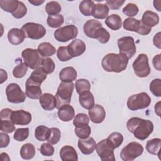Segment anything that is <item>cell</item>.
<instances>
[{"label": "cell", "instance_id": "48", "mask_svg": "<svg viewBox=\"0 0 161 161\" xmlns=\"http://www.w3.org/2000/svg\"><path fill=\"white\" fill-rule=\"evenodd\" d=\"M150 90L152 93L157 96H161V80L160 79H155L150 84Z\"/></svg>", "mask_w": 161, "mask_h": 161}, {"label": "cell", "instance_id": "59", "mask_svg": "<svg viewBox=\"0 0 161 161\" xmlns=\"http://www.w3.org/2000/svg\"><path fill=\"white\" fill-rule=\"evenodd\" d=\"M29 3L32 4L34 6H40L44 3V1H40V0H29Z\"/></svg>", "mask_w": 161, "mask_h": 161}, {"label": "cell", "instance_id": "4", "mask_svg": "<svg viewBox=\"0 0 161 161\" xmlns=\"http://www.w3.org/2000/svg\"><path fill=\"white\" fill-rule=\"evenodd\" d=\"M151 103V98L149 95L144 92L133 94L128 97L127 106L131 111L145 109Z\"/></svg>", "mask_w": 161, "mask_h": 161}, {"label": "cell", "instance_id": "36", "mask_svg": "<svg viewBox=\"0 0 161 161\" xmlns=\"http://www.w3.org/2000/svg\"><path fill=\"white\" fill-rule=\"evenodd\" d=\"M19 4V1L17 0H1L0 6L4 11L11 13V14L14 12Z\"/></svg>", "mask_w": 161, "mask_h": 161}, {"label": "cell", "instance_id": "53", "mask_svg": "<svg viewBox=\"0 0 161 161\" xmlns=\"http://www.w3.org/2000/svg\"><path fill=\"white\" fill-rule=\"evenodd\" d=\"M106 5L111 9H118L123 4L125 1L118 0H108L106 1Z\"/></svg>", "mask_w": 161, "mask_h": 161}, {"label": "cell", "instance_id": "44", "mask_svg": "<svg viewBox=\"0 0 161 161\" xmlns=\"http://www.w3.org/2000/svg\"><path fill=\"white\" fill-rule=\"evenodd\" d=\"M28 67L25 63H20L16 65L13 70V74L14 77L18 79L23 77L27 72Z\"/></svg>", "mask_w": 161, "mask_h": 161}, {"label": "cell", "instance_id": "22", "mask_svg": "<svg viewBox=\"0 0 161 161\" xmlns=\"http://www.w3.org/2000/svg\"><path fill=\"white\" fill-rule=\"evenodd\" d=\"M103 25L97 20L96 19H89L87 21L83 26L84 32L86 34V35L89 38H94V34L97 30L100 27H102Z\"/></svg>", "mask_w": 161, "mask_h": 161}, {"label": "cell", "instance_id": "50", "mask_svg": "<svg viewBox=\"0 0 161 161\" xmlns=\"http://www.w3.org/2000/svg\"><path fill=\"white\" fill-rule=\"evenodd\" d=\"M57 56L59 60L61 62H66L72 58V57L70 55L67 47H60L57 50Z\"/></svg>", "mask_w": 161, "mask_h": 161}, {"label": "cell", "instance_id": "12", "mask_svg": "<svg viewBox=\"0 0 161 161\" xmlns=\"http://www.w3.org/2000/svg\"><path fill=\"white\" fill-rule=\"evenodd\" d=\"M118 46L119 53L126 55L128 58H131L136 53V48L135 41L131 36H123L118 40Z\"/></svg>", "mask_w": 161, "mask_h": 161}, {"label": "cell", "instance_id": "16", "mask_svg": "<svg viewBox=\"0 0 161 161\" xmlns=\"http://www.w3.org/2000/svg\"><path fill=\"white\" fill-rule=\"evenodd\" d=\"M86 48L85 43L80 39H75L67 46L68 52L72 58L81 55L84 53Z\"/></svg>", "mask_w": 161, "mask_h": 161}, {"label": "cell", "instance_id": "6", "mask_svg": "<svg viewBox=\"0 0 161 161\" xmlns=\"http://www.w3.org/2000/svg\"><path fill=\"white\" fill-rule=\"evenodd\" d=\"M135 74L138 77H146L150 73V68L148 64V58L145 53L139 54L133 64Z\"/></svg>", "mask_w": 161, "mask_h": 161}, {"label": "cell", "instance_id": "24", "mask_svg": "<svg viewBox=\"0 0 161 161\" xmlns=\"http://www.w3.org/2000/svg\"><path fill=\"white\" fill-rule=\"evenodd\" d=\"M47 74L42 69L41 67H38L32 72L31 75L27 79L26 82L41 86L42 83L46 79Z\"/></svg>", "mask_w": 161, "mask_h": 161}, {"label": "cell", "instance_id": "27", "mask_svg": "<svg viewBox=\"0 0 161 161\" xmlns=\"http://www.w3.org/2000/svg\"><path fill=\"white\" fill-rule=\"evenodd\" d=\"M41 86H38L33 84L26 81L25 87H26V95L28 97L33 99H39L42 96V89Z\"/></svg>", "mask_w": 161, "mask_h": 161}, {"label": "cell", "instance_id": "43", "mask_svg": "<svg viewBox=\"0 0 161 161\" xmlns=\"http://www.w3.org/2000/svg\"><path fill=\"white\" fill-rule=\"evenodd\" d=\"M91 133V129L89 125L78 127H75V133L80 139H86L89 137Z\"/></svg>", "mask_w": 161, "mask_h": 161}, {"label": "cell", "instance_id": "28", "mask_svg": "<svg viewBox=\"0 0 161 161\" xmlns=\"http://www.w3.org/2000/svg\"><path fill=\"white\" fill-rule=\"evenodd\" d=\"M109 8L106 4L98 3L94 4L92 16L96 19H104L109 13Z\"/></svg>", "mask_w": 161, "mask_h": 161}, {"label": "cell", "instance_id": "5", "mask_svg": "<svg viewBox=\"0 0 161 161\" xmlns=\"http://www.w3.org/2000/svg\"><path fill=\"white\" fill-rule=\"evenodd\" d=\"M143 152V146L138 142H132L122 148L120 157L124 161H131L140 156Z\"/></svg>", "mask_w": 161, "mask_h": 161}, {"label": "cell", "instance_id": "34", "mask_svg": "<svg viewBox=\"0 0 161 161\" xmlns=\"http://www.w3.org/2000/svg\"><path fill=\"white\" fill-rule=\"evenodd\" d=\"M50 128L44 125L38 126L35 131V136L36 140L40 142L47 140L50 135Z\"/></svg>", "mask_w": 161, "mask_h": 161}, {"label": "cell", "instance_id": "29", "mask_svg": "<svg viewBox=\"0 0 161 161\" xmlns=\"http://www.w3.org/2000/svg\"><path fill=\"white\" fill-rule=\"evenodd\" d=\"M106 26L113 30H118L122 26V20L121 17L116 14L108 16L104 21Z\"/></svg>", "mask_w": 161, "mask_h": 161}, {"label": "cell", "instance_id": "46", "mask_svg": "<svg viewBox=\"0 0 161 161\" xmlns=\"http://www.w3.org/2000/svg\"><path fill=\"white\" fill-rule=\"evenodd\" d=\"M50 135L47 140L48 143L52 145L57 144L61 138V131L58 128H50Z\"/></svg>", "mask_w": 161, "mask_h": 161}, {"label": "cell", "instance_id": "2", "mask_svg": "<svg viewBox=\"0 0 161 161\" xmlns=\"http://www.w3.org/2000/svg\"><path fill=\"white\" fill-rule=\"evenodd\" d=\"M128 63V58L126 55L120 53H110L103 57L101 65L106 72L119 73L126 69Z\"/></svg>", "mask_w": 161, "mask_h": 161}, {"label": "cell", "instance_id": "49", "mask_svg": "<svg viewBox=\"0 0 161 161\" xmlns=\"http://www.w3.org/2000/svg\"><path fill=\"white\" fill-rule=\"evenodd\" d=\"M139 11L138 7L134 3H128L123 9V13L130 18L136 16Z\"/></svg>", "mask_w": 161, "mask_h": 161}, {"label": "cell", "instance_id": "47", "mask_svg": "<svg viewBox=\"0 0 161 161\" xmlns=\"http://www.w3.org/2000/svg\"><path fill=\"white\" fill-rule=\"evenodd\" d=\"M1 130L5 133H13L15 131L14 123L10 119H1Z\"/></svg>", "mask_w": 161, "mask_h": 161}, {"label": "cell", "instance_id": "30", "mask_svg": "<svg viewBox=\"0 0 161 161\" xmlns=\"http://www.w3.org/2000/svg\"><path fill=\"white\" fill-rule=\"evenodd\" d=\"M38 53L43 57H50L55 53V48L49 42L41 43L37 48Z\"/></svg>", "mask_w": 161, "mask_h": 161}, {"label": "cell", "instance_id": "23", "mask_svg": "<svg viewBox=\"0 0 161 161\" xmlns=\"http://www.w3.org/2000/svg\"><path fill=\"white\" fill-rule=\"evenodd\" d=\"M77 74L75 69L72 67L63 68L59 73V79L64 82H72L77 78Z\"/></svg>", "mask_w": 161, "mask_h": 161}, {"label": "cell", "instance_id": "39", "mask_svg": "<svg viewBox=\"0 0 161 161\" xmlns=\"http://www.w3.org/2000/svg\"><path fill=\"white\" fill-rule=\"evenodd\" d=\"M40 67H41L47 74H50L53 72L55 68V65L53 60L51 58H43Z\"/></svg>", "mask_w": 161, "mask_h": 161}, {"label": "cell", "instance_id": "33", "mask_svg": "<svg viewBox=\"0 0 161 161\" xmlns=\"http://www.w3.org/2000/svg\"><path fill=\"white\" fill-rule=\"evenodd\" d=\"M106 141L108 145L115 149L118 148L123 142V135L119 132H113L111 133L108 138H106Z\"/></svg>", "mask_w": 161, "mask_h": 161}, {"label": "cell", "instance_id": "18", "mask_svg": "<svg viewBox=\"0 0 161 161\" xmlns=\"http://www.w3.org/2000/svg\"><path fill=\"white\" fill-rule=\"evenodd\" d=\"M39 102L42 108L47 111L53 110L57 106L55 97L50 93H44L42 94L39 98Z\"/></svg>", "mask_w": 161, "mask_h": 161}, {"label": "cell", "instance_id": "37", "mask_svg": "<svg viewBox=\"0 0 161 161\" xmlns=\"http://www.w3.org/2000/svg\"><path fill=\"white\" fill-rule=\"evenodd\" d=\"M64 21V16L62 14H56V15H49L47 19V25L53 28H58L60 26Z\"/></svg>", "mask_w": 161, "mask_h": 161}, {"label": "cell", "instance_id": "14", "mask_svg": "<svg viewBox=\"0 0 161 161\" xmlns=\"http://www.w3.org/2000/svg\"><path fill=\"white\" fill-rule=\"evenodd\" d=\"M11 120L17 125H27L31 121L30 113L24 110L13 111L11 115Z\"/></svg>", "mask_w": 161, "mask_h": 161}, {"label": "cell", "instance_id": "9", "mask_svg": "<svg viewBox=\"0 0 161 161\" xmlns=\"http://www.w3.org/2000/svg\"><path fill=\"white\" fill-rule=\"evenodd\" d=\"M21 56L23 58L24 63H25L26 65L31 69H36L40 67L43 60L37 50L30 48L23 50Z\"/></svg>", "mask_w": 161, "mask_h": 161}, {"label": "cell", "instance_id": "3", "mask_svg": "<svg viewBox=\"0 0 161 161\" xmlns=\"http://www.w3.org/2000/svg\"><path fill=\"white\" fill-rule=\"evenodd\" d=\"M74 87V84L73 82H62L59 84L55 96L57 101L56 108L58 109L61 106L69 104L70 103Z\"/></svg>", "mask_w": 161, "mask_h": 161}, {"label": "cell", "instance_id": "52", "mask_svg": "<svg viewBox=\"0 0 161 161\" xmlns=\"http://www.w3.org/2000/svg\"><path fill=\"white\" fill-rule=\"evenodd\" d=\"M54 148L52 144L49 143H43L40 148V152L42 155L47 157H50L53 155L54 153Z\"/></svg>", "mask_w": 161, "mask_h": 161}, {"label": "cell", "instance_id": "8", "mask_svg": "<svg viewBox=\"0 0 161 161\" xmlns=\"http://www.w3.org/2000/svg\"><path fill=\"white\" fill-rule=\"evenodd\" d=\"M123 26L126 30L136 32L141 35H147L152 30L151 28L143 25L141 20L134 18L125 19L123 21Z\"/></svg>", "mask_w": 161, "mask_h": 161}, {"label": "cell", "instance_id": "38", "mask_svg": "<svg viewBox=\"0 0 161 161\" xmlns=\"http://www.w3.org/2000/svg\"><path fill=\"white\" fill-rule=\"evenodd\" d=\"M94 38L97 39L101 43H106L110 38L109 33L103 27H100L94 34Z\"/></svg>", "mask_w": 161, "mask_h": 161}, {"label": "cell", "instance_id": "26", "mask_svg": "<svg viewBox=\"0 0 161 161\" xmlns=\"http://www.w3.org/2000/svg\"><path fill=\"white\" fill-rule=\"evenodd\" d=\"M79 101L82 108L89 109L94 105V97L89 91L82 92L79 94Z\"/></svg>", "mask_w": 161, "mask_h": 161}, {"label": "cell", "instance_id": "55", "mask_svg": "<svg viewBox=\"0 0 161 161\" xmlns=\"http://www.w3.org/2000/svg\"><path fill=\"white\" fill-rule=\"evenodd\" d=\"M152 64L154 67V68L160 71L161 70V64H160V54H158L155 55L152 60Z\"/></svg>", "mask_w": 161, "mask_h": 161}, {"label": "cell", "instance_id": "13", "mask_svg": "<svg viewBox=\"0 0 161 161\" xmlns=\"http://www.w3.org/2000/svg\"><path fill=\"white\" fill-rule=\"evenodd\" d=\"M96 150L99 158L103 161H114V149L108 143L106 139L101 140L96 144Z\"/></svg>", "mask_w": 161, "mask_h": 161}, {"label": "cell", "instance_id": "21", "mask_svg": "<svg viewBox=\"0 0 161 161\" xmlns=\"http://www.w3.org/2000/svg\"><path fill=\"white\" fill-rule=\"evenodd\" d=\"M60 157L63 161L78 160V155L76 150L70 145H65L60 149Z\"/></svg>", "mask_w": 161, "mask_h": 161}, {"label": "cell", "instance_id": "25", "mask_svg": "<svg viewBox=\"0 0 161 161\" xmlns=\"http://www.w3.org/2000/svg\"><path fill=\"white\" fill-rule=\"evenodd\" d=\"M141 21L143 25L152 28L158 23L159 16L157 13L148 10L143 13Z\"/></svg>", "mask_w": 161, "mask_h": 161}, {"label": "cell", "instance_id": "11", "mask_svg": "<svg viewBox=\"0 0 161 161\" xmlns=\"http://www.w3.org/2000/svg\"><path fill=\"white\" fill-rule=\"evenodd\" d=\"M6 94L9 102L15 104L23 103L26 99V94L18 84L11 83L6 89Z\"/></svg>", "mask_w": 161, "mask_h": 161}, {"label": "cell", "instance_id": "54", "mask_svg": "<svg viewBox=\"0 0 161 161\" xmlns=\"http://www.w3.org/2000/svg\"><path fill=\"white\" fill-rule=\"evenodd\" d=\"M10 142V138L8 134L6 133L1 132L0 133V147L5 148L6 147Z\"/></svg>", "mask_w": 161, "mask_h": 161}, {"label": "cell", "instance_id": "19", "mask_svg": "<svg viewBox=\"0 0 161 161\" xmlns=\"http://www.w3.org/2000/svg\"><path fill=\"white\" fill-rule=\"evenodd\" d=\"M58 117L64 122H67L73 119L75 116L74 108L69 104H64L58 109Z\"/></svg>", "mask_w": 161, "mask_h": 161}, {"label": "cell", "instance_id": "1", "mask_svg": "<svg viewBox=\"0 0 161 161\" xmlns=\"http://www.w3.org/2000/svg\"><path fill=\"white\" fill-rule=\"evenodd\" d=\"M128 130L138 140H145L153 130V123L148 119L138 117L130 118L126 123Z\"/></svg>", "mask_w": 161, "mask_h": 161}, {"label": "cell", "instance_id": "15", "mask_svg": "<svg viewBox=\"0 0 161 161\" xmlns=\"http://www.w3.org/2000/svg\"><path fill=\"white\" fill-rule=\"evenodd\" d=\"M91 121L94 123H101L106 117V111L104 108L99 104H94L88 111Z\"/></svg>", "mask_w": 161, "mask_h": 161}, {"label": "cell", "instance_id": "41", "mask_svg": "<svg viewBox=\"0 0 161 161\" xmlns=\"http://www.w3.org/2000/svg\"><path fill=\"white\" fill-rule=\"evenodd\" d=\"M89 123V117L85 113L77 114V115H75L73 121V124L76 128L88 125Z\"/></svg>", "mask_w": 161, "mask_h": 161}, {"label": "cell", "instance_id": "58", "mask_svg": "<svg viewBox=\"0 0 161 161\" xmlns=\"http://www.w3.org/2000/svg\"><path fill=\"white\" fill-rule=\"evenodd\" d=\"M160 101H158L155 105V112L158 116H160Z\"/></svg>", "mask_w": 161, "mask_h": 161}, {"label": "cell", "instance_id": "17", "mask_svg": "<svg viewBox=\"0 0 161 161\" xmlns=\"http://www.w3.org/2000/svg\"><path fill=\"white\" fill-rule=\"evenodd\" d=\"M96 147V143L92 137H88L86 139L79 138L78 140V147L84 155H89L93 153Z\"/></svg>", "mask_w": 161, "mask_h": 161}, {"label": "cell", "instance_id": "20", "mask_svg": "<svg viewBox=\"0 0 161 161\" xmlns=\"http://www.w3.org/2000/svg\"><path fill=\"white\" fill-rule=\"evenodd\" d=\"M26 36L21 29L12 28L8 33L9 42L14 45H18L23 42Z\"/></svg>", "mask_w": 161, "mask_h": 161}, {"label": "cell", "instance_id": "10", "mask_svg": "<svg viewBox=\"0 0 161 161\" xmlns=\"http://www.w3.org/2000/svg\"><path fill=\"white\" fill-rule=\"evenodd\" d=\"M78 35V29L74 25H69L58 28L54 32V38L60 42H66L74 39Z\"/></svg>", "mask_w": 161, "mask_h": 161}, {"label": "cell", "instance_id": "56", "mask_svg": "<svg viewBox=\"0 0 161 161\" xmlns=\"http://www.w3.org/2000/svg\"><path fill=\"white\" fill-rule=\"evenodd\" d=\"M13 110L9 108H5L1 110L0 116L1 119H11V115Z\"/></svg>", "mask_w": 161, "mask_h": 161}, {"label": "cell", "instance_id": "7", "mask_svg": "<svg viewBox=\"0 0 161 161\" xmlns=\"http://www.w3.org/2000/svg\"><path fill=\"white\" fill-rule=\"evenodd\" d=\"M21 30L24 31L26 38L33 40H39L46 34L45 27L38 23L28 22L23 25Z\"/></svg>", "mask_w": 161, "mask_h": 161}, {"label": "cell", "instance_id": "51", "mask_svg": "<svg viewBox=\"0 0 161 161\" xmlns=\"http://www.w3.org/2000/svg\"><path fill=\"white\" fill-rule=\"evenodd\" d=\"M27 13V8L25 5V4L19 1V4L17 9L12 13V15L14 18L16 19H20L24 17Z\"/></svg>", "mask_w": 161, "mask_h": 161}, {"label": "cell", "instance_id": "31", "mask_svg": "<svg viewBox=\"0 0 161 161\" xmlns=\"http://www.w3.org/2000/svg\"><path fill=\"white\" fill-rule=\"evenodd\" d=\"M161 146V139L158 138H153L147 141L146 149L148 152L152 155L160 156V148Z\"/></svg>", "mask_w": 161, "mask_h": 161}, {"label": "cell", "instance_id": "40", "mask_svg": "<svg viewBox=\"0 0 161 161\" xmlns=\"http://www.w3.org/2000/svg\"><path fill=\"white\" fill-rule=\"evenodd\" d=\"M62 8L60 4L57 1H50L47 3L45 6V10L49 15H56L61 11Z\"/></svg>", "mask_w": 161, "mask_h": 161}, {"label": "cell", "instance_id": "35", "mask_svg": "<svg viewBox=\"0 0 161 161\" xmlns=\"http://www.w3.org/2000/svg\"><path fill=\"white\" fill-rule=\"evenodd\" d=\"M94 3L90 0H84L82 1L79 4V11L84 16H92L93 8L94 6Z\"/></svg>", "mask_w": 161, "mask_h": 161}, {"label": "cell", "instance_id": "45", "mask_svg": "<svg viewBox=\"0 0 161 161\" xmlns=\"http://www.w3.org/2000/svg\"><path fill=\"white\" fill-rule=\"evenodd\" d=\"M29 135L28 128H20L16 130L13 138L15 140L18 142H23L27 139Z\"/></svg>", "mask_w": 161, "mask_h": 161}, {"label": "cell", "instance_id": "57", "mask_svg": "<svg viewBox=\"0 0 161 161\" xmlns=\"http://www.w3.org/2000/svg\"><path fill=\"white\" fill-rule=\"evenodd\" d=\"M153 43L155 47H157L158 48L160 49L161 45H160V32H158L153 37Z\"/></svg>", "mask_w": 161, "mask_h": 161}, {"label": "cell", "instance_id": "42", "mask_svg": "<svg viewBox=\"0 0 161 161\" xmlns=\"http://www.w3.org/2000/svg\"><path fill=\"white\" fill-rule=\"evenodd\" d=\"M75 86L77 92L80 94L82 92L89 91L91 88V84L87 79H79L75 81Z\"/></svg>", "mask_w": 161, "mask_h": 161}, {"label": "cell", "instance_id": "32", "mask_svg": "<svg viewBox=\"0 0 161 161\" xmlns=\"http://www.w3.org/2000/svg\"><path fill=\"white\" fill-rule=\"evenodd\" d=\"M19 153L23 159L30 160L33 158L35 155V148L33 144L27 143L21 147Z\"/></svg>", "mask_w": 161, "mask_h": 161}]
</instances>
